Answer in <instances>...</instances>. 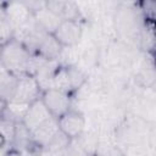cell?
Returning <instances> with one entry per match:
<instances>
[{
  "label": "cell",
  "mask_w": 156,
  "mask_h": 156,
  "mask_svg": "<svg viewBox=\"0 0 156 156\" xmlns=\"http://www.w3.org/2000/svg\"><path fill=\"white\" fill-rule=\"evenodd\" d=\"M4 107H5V102H2V101L0 100V116H1V113H2V111H4Z\"/></svg>",
  "instance_id": "cell-19"
},
{
  "label": "cell",
  "mask_w": 156,
  "mask_h": 156,
  "mask_svg": "<svg viewBox=\"0 0 156 156\" xmlns=\"http://www.w3.org/2000/svg\"><path fill=\"white\" fill-rule=\"evenodd\" d=\"M5 156H23L20 151H7L5 154Z\"/></svg>",
  "instance_id": "cell-18"
},
{
  "label": "cell",
  "mask_w": 156,
  "mask_h": 156,
  "mask_svg": "<svg viewBox=\"0 0 156 156\" xmlns=\"http://www.w3.org/2000/svg\"><path fill=\"white\" fill-rule=\"evenodd\" d=\"M40 90L41 89L33 76H29L27 73L18 76L17 88L12 101L23 105H30L32 102L39 99Z\"/></svg>",
  "instance_id": "cell-3"
},
{
  "label": "cell",
  "mask_w": 156,
  "mask_h": 156,
  "mask_svg": "<svg viewBox=\"0 0 156 156\" xmlns=\"http://www.w3.org/2000/svg\"><path fill=\"white\" fill-rule=\"evenodd\" d=\"M40 100L43 101V104L45 105L50 115L55 118H60L68 110H71L69 108L71 101H69L68 94L55 88L44 90Z\"/></svg>",
  "instance_id": "cell-2"
},
{
  "label": "cell",
  "mask_w": 156,
  "mask_h": 156,
  "mask_svg": "<svg viewBox=\"0 0 156 156\" xmlns=\"http://www.w3.org/2000/svg\"><path fill=\"white\" fill-rule=\"evenodd\" d=\"M29 105H23V104H18V102H13L10 101L7 104H5L4 111L1 113V117H5L10 121H13L15 123H21L24 113L27 111Z\"/></svg>",
  "instance_id": "cell-11"
},
{
  "label": "cell",
  "mask_w": 156,
  "mask_h": 156,
  "mask_svg": "<svg viewBox=\"0 0 156 156\" xmlns=\"http://www.w3.org/2000/svg\"><path fill=\"white\" fill-rule=\"evenodd\" d=\"M58 128L62 134H65L69 140L77 139L84 130L85 119L80 112L68 110L65 115L57 118Z\"/></svg>",
  "instance_id": "cell-4"
},
{
  "label": "cell",
  "mask_w": 156,
  "mask_h": 156,
  "mask_svg": "<svg viewBox=\"0 0 156 156\" xmlns=\"http://www.w3.org/2000/svg\"><path fill=\"white\" fill-rule=\"evenodd\" d=\"M17 82L18 76L2 69V72L0 73V100L2 102L7 104L12 101L16 93Z\"/></svg>",
  "instance_id": "cell-9"
},
{
  "label": "cell",
  "mask_w": 156,
  "mask_h": 156,
  "mask_svg": "<svg viewBox=\"0 0 156 156\" xmlns=\"http://www.w3.org/2000/svg\"><path fill=\"white\" fill-rule=\"evenodd\" d=\"M5 145H6V144H5L4 139H2V138H1V135H0V149H1V147H4Z\"/></svg>",
  "instance_id": "cell-20"
},
{
  "label": "cell",
  "mask_w": 156,
  "mask_h": 156,
  "mask_svg": "<svg viewBox=\"0 0 156 156\" xmlns=\"http://www.w3.org/2000/svg\"><path fill=\"white\" fill-rule=\"evenodd\" d=\"M13 38H15L13 26L7 20H4L2 22H0V46Z\"/></svg>",
  "instance_id": "cell-15"
},
{
  "label": "cell",
  "mask_w": 156,
  "mask_h": 156,
  "mask_svg": "<svg viewBox=\"0 0 156 156\" xmlns=\"http://www.w3.org/2000/svg\"><path fill=\"white\" fill-rule=\"evenodd\" d=\"M30 140H32L30 132L22 123H17L16 124L15 135H13V140H12L11 144H13L17 149H24Z\"/></svg>",
  "instance_id": "cell-12"
},
{
  "label": "cell",
  "mask_w": 156,
  "mask_h": 156,
  "mask_svg": "<svg viewBox=\"0 0 156 156\" xmlns=\"http://www.w3.org/2000/svg\"><path fill=\"white\" fill-rule=\"evenodd\" d=\"M6 20L13 26L15 29L24 26L33 18V13L27 9L23 2H12L6 9Z\"/></svg>",
  "instance_id": "cell-8"
},
{
  "label": "cell",
  "mask_w": 156,
  "mask_h": 156,
  "mask_svg": "<svg viewBox=\"0 0 156 156\" xmlns=\"http://www.w3.org/2000/svg\"><path fill=\"white\" fill-rule=\"evenodd\" d=\"M52 116L50 115V112L48 111V108L45 107V105L43 104V101L40 100V98L38 100H35L34 102H32L26 113L24 117L22 119V124L29 130H34L37 127H39L40 124H43L44 122H46L48 119H50Z\"/></svg>",
  "instance_id": "cell-6"
},
{
  "label": "cell",
  "mask_w": 156,
  "mask_h": 156,
  "mask_svg": "<svg viewBox=\"0 0 156 156\" xmlns=\"http://www.w3.org/2000/svg\"><path fill=\"white\" fill-rule=\"evenodd\" d=\"M58 132H60V128H58L57 118L51 117L50 119H48L46 122H44L39 127H37L34 130H32L30 134H32V140H34L37 144L46 147L49 145V143L57 135Z\"/></svg>",
  "instance_id": "cell-7"
},
{
  "label": "cell",
  "mask_w": 156,
  "mask_h": 156,
  "mask_svg": "<svg viewBox=\"0 0 156 156\" xmlns=\"http://www.w3.org/2000/svg\"><path fill=\"white\" fill-rule=\"evenodd\" d=\"M66 72H67V77H68V80H69L71 90L78 89L85 82V74L78 67H74V66L66 67Z\"/></svg>",
  "instance_id": "cell-13"
},
{
  "label": "cell",
  "mask_w": 156,
  "mask_h": 156,
  "mask_svg": "<svg viewBox=\"0 0 156 156\" xmlns=\"http://www.w3.org/2000/svg\"><path fill=\"white\" fill-rule=\"evenodd\" d=\"M30 55V51L15 38L0 46V63L2 68L16 76L27 73Z\"/></svg>",
  "instance_id": "cell-1"
},
{
  "label": "cell",
  "mask_w": 156,
  "mask_h": 156,
  "mask_svg": "<svg viewBox=\"0 0 156 156\" xmlns=\"http://www.w3.org/2000/svg\"><path fill=\"white\" fill-rule=\"evenodd\" d=\"M4 20H6V12H5V9L0 5V22H2Z\"/></svg>",
  "instance_id": "cell-17"
},
{
  "label": "cell",
  "mask_w": 156,
  "mask_h": 156,
  "mask_svg": "<svg viewBox=\"0 0 156 156\" xmlns=\"http://www.w3.org/2000/svg\"><path fill=\"white\" fill-rule=\"evenodd\" d=\"M56 40L63 46L72 48L80 41L82 38V27L78 21H68L63 20L58 24V27L52 33Z\"/></svg>",
  "instance_id": "cell-5"
},
{
  "label": "cell",
  "mask_w": 156,
  "mask_h": 156,
  "mask_svg": "<svg viewBox=\"0 0 156 156\" xmlns=\"http://www.w3.org/2000/svg\"><path fill=\"white\" fill-rule=\"evenodd\" d=\"M63 156H89V154H87L77 143V145H72V141H69V144L67 145V147L63 150Z\"/></svg>",
  "instance_id": "cell-16"
},
{
  "label": "cell",
  "mask_w": 156,
  "mask_h": 156,
  "mask_svg": "<svg viewBox=\"0 0 156 156\" xmlns=\"http://www.w3.org/2000/svg\"><path fill=\"white\" fill-rule=\"evenodd\" d=\"M2 69H4V68H2V66H1V63H0V73L2 72Z\"/></svg>",
  "instance_id": "cell-21"
},
{
  "label": "cell",
  "mask_w": 156,
  "mask_h": 156,
  "mask_svg": "<svg viewBox=\"0 0 156 156\" xmlns=\"http://www.w3.org/2000/svg\"><path fill=\"white\" fill-rule=\"evenodd\" d=\"M16 124L17 123H15L13 121H10V119L0 116V135L4 139L5 144L12 143L15 130H16Z\"/></svg>",
  "instance_id": "cell-14"
},
{
  "label": "cell",
  "mask_w": 156,
  "mask_h": 156,
  "mask_svg": "<svg viewBox=\"0 0 156 156\" xmlns=\"http://www.w3.org/2000/svg\"><path fill=\"white\" fill-rule=\"evenodd\" d=\"M33 17H34V21L38 23V26L40 28H43L45 32L48 33H54L55 29L58 27V24L61 23V18L52 13L51 11H49L46 7L37 11L35 13H33Z\"/></svg>",
  "instance_id": "cell-10"
}]
</instances>
